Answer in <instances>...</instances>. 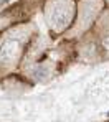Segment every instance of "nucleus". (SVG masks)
I'll use <instances>...</instances> for the list:
<instances>
[{"label":"nucleus","instance_id":"nucleus-1","mask_svg":"<svg viewBox=\"0 0 109 122\" xmlns=\"http://www.w3.org/2000/svg\"><path fill=\"white\" fill-rule=\"evenodd\" d=\"M69 18H71V8L68 3H58L53 7L51 15H50V21H51L53 28L61 30V28L68 26Z\"/></svg>","mask_w":109,"mask_h":122},{"label":"nucleus","instance_id":"nucleus-2","mask_svg":"<svg viewBox=\"0 0 109 122\" xmlns=\"http://www.w3.org/2000/svg\"><path fill=\"white\" fill-rule=\"evenodd\" d=\"M20 51V40L13 38V36H8L2 41L0 45V61H5V63H10L17 58Z\"/></svg>","mask_w":109,"mask_h":122},{"label":"nucleus","instance_id":"nucleus-3","mask_svg":"<svg viewBox=\"0 0 109 122\" xmlns=\"http://www.w3.org/2000/svg\"><path fill=\"white\" fill-rule=\"evenodd\" d=\"M103 48H104V51L109 55V36H108V38H104V41H103Z\"/></svg>","mask_w":109,"mask_h":122},{"label":"nucleus","instance_id":"nucleus-4","mask_svg":"<svg viewBox=\"0 0 109 122\" xmlns=\"http://www.w3.org/2000/svg\"><path fill=\"white\" fill-rule=\"evenodd\" d=\"M108 116H109V112H108Z\"/></svg>","mask_w":109,"mask_h":122}]
</instances>
